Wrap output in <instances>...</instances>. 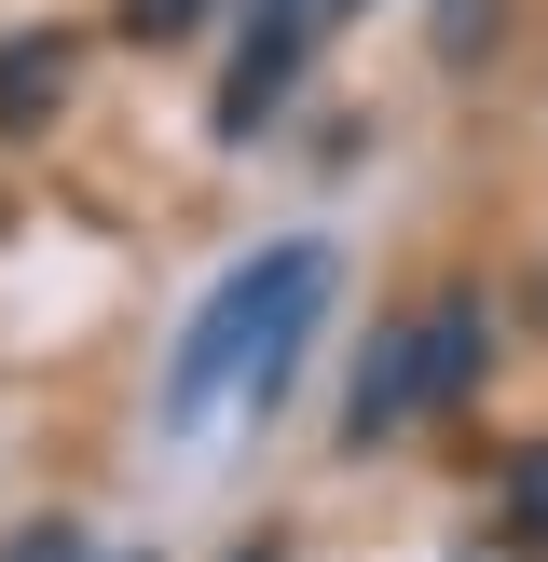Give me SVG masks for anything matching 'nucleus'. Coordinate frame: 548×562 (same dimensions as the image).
Listing matches in <instances>:
<instances>
[{"label": "nucleus", "mask_w": 548, "mask_h": 562, "mask_svg": "<svg viewBox=\"0 0 548 562\" xmlns=\"http://www.w3.org/2000/svg\"><path fill=\"white\" fill-rule=\"evenodd\" d=\"M329 274H343V261H329V234L247 247V261H233V274H219V289L179 316V344H164V384H151V426H164V439H192L219 398H233V384H247V398H274V384L301 371V329L329 316Z\"/></svg>", "instance_id": "obj_1"}, {"label": "nucleus", "mask_w": 548, "mask_h": 562, "mask_svg": "<svg viewBox=\"0 0 548 562\" xmlns=\"http://www.w3.org/2000/svg\"><path fill=\"white\" fill-rule=\"evenodd\" d=\"M288 14H316V42H329V27H343V14H370V0H288Z\"/></svg>", "instance_id": "obj_9"}, {"label": "nucleus", "mask_w": 548, "mask_h": 562, "mask_svg": "<svg viewBox=\"0 0 548 562\" xmlns=\"http://www.w3.org/2000/svg\"><path fill=\"white\" fill-rule=\"evenodd\" d=\"M507 521H521V549H548V439L507 453Z\"/></svg>", "instance_id": "obj_6"}, {"label": "nucleus", "mask_w": 548, "mask_h": 562, "mask_svg": "<svg viewBox=\"0 0 548 562\" xmlns=\"http://www.w3.org/2000/svg\"><path fill=\"white\" fill-rule=\"evenodd\" d=\"M480 27H493V0H438V69H466V55H480Z\"/></svg>", "instance_id": "obj_7"}, {"label": "nucleus", "mask_w": 548, "mask_h": 562, "mask_svg": "<svg viewBox=\"0 0 548 562\" xmlns=\"http://www.w3.org/2000/svg\"><path fill=\"white\" fill-rule=\"evenodd\" d=\"M301 55H316V14H288V0H261V27L233 42V82H219V110H206V124H219V137H261L274 110H288Z\"/></svg>", "instance_id": "obj_3"}, {"label": "nucleus", "mask_w": 548, "mask_h": 562, "mask_svg": "<svg viewBox=\"0 0 548 562\" xmlns=\"http://www.w3.org/2000/svg\"><path fill=\"white\" fill-rule=\"evenodd\" d=\"M179 27H206V0H124V42H179Z\"/></svg>", "instance_id": "obj_8"}, {"label": "nucleus", "mask_w": 548, "mask_h": 562, "mask_svg": "<svg viewBox=\"0 0 548 562\" xmlns=\"http://www.w3.org/2000/svg\"><path fill=\"white\" fill-rule=\"evenodd\" d=\"M219 562H288V536H233V549H219Z\"/></svg>", "instance_id": "obj_10"}, {"label": "nucleus", "mask_w": 548, "mask_h": 562, "mask_svg": "<svg viewBox=\"0 0 548 562\" xmlns=\"http://www.w3.org/2000/svg\"><path fill=\"white\" fill-rule=\"evenodd\" d=\"M398 426H425V316H384L370 344H356V398H343V439H356V453H384Z\"/></svg>", "instance_id": "obj_2"}, {"label": "nucleus", "mask_w": 548, "mask_h": 562, "mask_svg": "<svg viewBox=\"0 0 548 562\" xmlns=\"http://www.w3.org/2000/svg\"><path fill=\"white\" fill-rule=\"evenodd\" d=\"M411 316H425V426H438V412H466V398H480V371H493V302L453 274V289H425Z\"/></svg>", "instance_id": "obj_4"}, {"label": "nucleus", "mask_w": 548, "mask_h": 562, "mask_svg": "<svg viewBox=\"0 0 548 562\" xmlns=\"http://www.w3.org/2000/svg\"><path fill=\"white\" fill-rule=\"evenodd\" d=\"M69 82H82L69 27H14V42H0V137H42L55 110H69Z\"/></svg>", "instance_id": "obj_5"}]
</instances>
